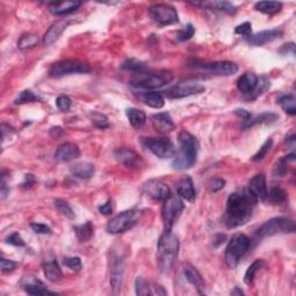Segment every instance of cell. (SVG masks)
Instances as JSON below:
<instances>
[{
    "label": "cell",
    "instance_id": "cell-14",
    "mask_svg": "<svg viewBox=\"0 0 296 296\" xmlns=\"http://www.w3.org/2000/svg\"><path fill=\"white\" fill-rule=\"evenodd\" d=\"M114 156L118 163L123 164L129 169H140L145 164L144 160L141 159V156L137 152L127 147L117 148L114 152Z\"/></svg>",
    "mask_w": 296,
    "mask_h": 296
},
{
    "label": "cell",
    "instance_id": "cell-7",
    "mask_svg": "<svg viewBox=\"0 0 296 296\" xmlns=\"http://www.w3.org/2000/svg\"><path fill=\"white\" fill-rule=\"evenodd\" d=\"M295 231V222L286 216L269 219L257 230L258 237H269L278 234H293Z\"/></svg>",
    "mask_w": 296,
    "mask_h": 296
},
{
    "label": "cell",
    "instance_id": "cell-56",
    "mask_svg": "<svg viewBox=\"0 0 296 296\" xmlns=\"http://www.w3.org/2000/svg\"><path fill=\"white\" fill-rule=\"evenodd\" d=\"M99 212L101 214H104V215H109L112 213V201L111 200H108L106 204L101 205L99 207Z\"/></svg>",
    "mask_w": 296,
    "mask_h": 296
},
{
    "label": "cell",
    "instance_id": "cell-8",
    "mask_svg": "<svg viewBox=\"0 0 296 296\" xmlns=\"http://www.w3.org/2000/svg\"><path fill=\"white\" fill-rule=\"evenodd\" d=\"M91 71L92 69L88 64L69 59V61H61V62L52 64L50 70H49V77L58 79V78H63L65 76H70V74H76V73L86 74L91 72Z\"/></svg>",
    "mask_w": 296,
    "mask_h": 296
},
{
    "label": "cell",
    "instance_id": "cell-59",
    "mask_svg": "<svg viewBox=\"0 0 296 296\" xmlns=\"http://www.w3.org/2000/svg\"><path fill=\"white\" fill-rule=\"evenodd\" d=\"M25 183L22 185H25V186H32L34 183H35V178H34V176L33 175H26V177H25Z\"/></svg>",
    "mask_w": 296,
    "mask_h": 296
},
{
    "label": "cell",
    "instance_id": "cell-30",
    "mask_svg": "<svg viewBox=\"0 0 296 296\" xmlns=\"http://www.w3.org/2000/svg\"><path fill=\"white\" fill-rule=\"evenodd\" d=\"M43 273L46 275V278L49 281H51V282H58L63 276L61 266H59L58 261L55 258L43 264Z\"/></svg>",
    "mask_w": 296,
    "mask_h": 296
},
{
    "label": "cell",
    "instance_id": "cell-29",
    "mask_svg": "<svg viewBox=\"0 0 296 296\" xmlns=\"http://www.w3.org/2000/svg\"><path fill=\"white\" fill-rule=\"evenodd\" d=\"M139 99L146 106L153 109H161L164 107V97L161 93L157 92H142L139 94Z\"/></svg>",
    "mask_w": 296,
    "mask_h": 296
},
{
    "label": "cell",
    "instance_id": "cell-3",
    "mask_svg": "<svg viewBox=\"0 0 296 296\" xmlns=\"http://www.w3.org/2000/svg\"><path fill=\"white\" fill-rule=\"evenodd\" d=\"M179 250L178 237L170 231L163 230L162 235L157 241L156 261L160 271L162 273H169L174 267L177 259Z\"/></svg>",
    "mask_w": 296,
    "mask_h": 296
},
{
    "label": "cell",
    "instance_id": "cell-18",
    "mask_svg": "<svg viewBox=\"0 0 296 296\" xmlns=\"http://www.w3.org/2000/svg\"><path fill=\"white\" fill-rule=\"evenodd\" d=\"M281 36H282V32L279 31V29H269V31H263L254 34V35H250L248 36L246 41H248V43H250L251 46L261 47L280 39Z\"/></svg>",
    "mask_w": 296,
    "mask_h": 296
},
{
    "label": "cell",
    "instance_id": "cell-51",
    "mask_svg": "<svg viewBox=\"0 0 296 296\" xmlns=\"http://www.w3.org/2000/svg\"><path fill=\"white\" fill-rule=\"evenodd\" d=\"M6 243L7 244L14 245V246H25L26 243L24 241V238L21 237V235L19 233H13L11 236L6 238Z\"/></svg>",
    "mask_w": 296,
    "mask_h": 296
},
{
    "label": "cell",
    "instance_id": "cell-19",
    "mask_svg": "<svg viewBox=\"0 0 296 296\" xmlns=\"http://www.w3.org/2000/svg\"><path fill=\"white\" fill-rule=\"evenodd\" d=\"M248 189L256 197L258 201H266L267 198V184L264 174H257L250 179Z\"/></svg>",
    "mask_w": 296,
    "mask_h": 296
},
{
    "label": "cell",
    "instance_id": "cell-27",
    "mask_svg": "<svg viewBox=\"0 0 296 296\" xmlns=\"http://www.w3.org/2000/svg\"><path fill=\"white\" fill-rule=\"evenodd\" d=\"M278 119H279V116L274 114V112H263V114L253 116V117L251 116L248 121L243 122L242 127L244 130H246L258 124H268V123H274L275 121H278Z\"/></svg>",
    "mask_w": 296,
    "mask_h": 296
},
{
    "label": "cell",
    "instance_id": "cell-47",
    "mask_svg": "<svg viewBox=\"0 0 296 296\" xmlns=\"http://www.w3.org/2000/svg\"><path fill=\"white\" fill-rule=\"evenodd\" d=\"M64 265L74 272H80L82 268L81 259L79 257H65L63 260Z\"/></svg>",
    "mask_w": 296,
    "mask_h": 296
},
{
    "label": "cell",
    "instance_id": "cell-22",
    "mask_svg": "<svg viewBox=\"0 0 296 296\" xmlns=\"http://www.w3.org/2000/svg\"><path fill=\"white\" fill-rule=\"evenodd\" d=\"M152 124L159 133H169L175 129L169 112H159L152 116Z\"/></svg>",
    "mask_w": 296,
    "mask_h": 296
},
{
    "label": "cell",
    "instance_id": "cell-57",
    "mask_svg": "<svg viewBox=\"0 0 296 296\" xmlns=\"http://www.w3.org/2000/svg\"><path fill=\"white\" fill-rule=\"evenodd\" d=\"M234 114L236 115V116H238V117H241L242 119H243V122H245V121H248V119L251 117V114L249 111H246V110H244V109H236L235 111H234Z\"/></svg>",
    "mask_w": 296,
    "mask_h": 296
},
{
    "label": "cell",
    "instance_id": "cell-11",
    "mask_svg": "<svg viewBox=\"0 0 296 296\" xmlns=\"http://www.w3.org/2000/svg\"><path fill=\"white\" fill-rule=\"evenodd\" d=\"M204 92L205 86L198 82H181L164 91L162 95L167 96L168 99H183V97L199 95Z\"/></svg>",
    "mask_w": 296,
    "mask_h": 296
},
{
    "label": "cell",
    "instance_id": "cell-62",
    "mask_svg": "<svg viewBox=\"0 0 296 296\" xmlns=\"http://www.w3.org/2000/svg\"><path fill=\"white\" fill-rule=\"evenodd\" d=\"M224 239H226V236L224 235H218L216 236V237L214 238V241H218V243H215V246H219L221 243H223L224 242Z\"/></svg>",
    "mask_w": 296,
    "mask_h": 296
},
{
    "label": "cell",
    "instance_id": "cell-36",
    "mask_svg": "<svg viewBox=\"0 0 296 296\" xmlns=\"http://www.w3.org/2000/svg\"><path fill=\"white\" fill-rule=\"evenodd\" d=\"M254 9L264 14H275L282 9V4L278 2H259L254 5Z\"/></svg>",
    "mask_w": 296,
    "mask_h": 296
},
{
    "label": "cell",
    "instance_id": "cell-26",
    "mask_svg": "<svg viewBox=\"0 0 296 296\" xmlns=\"http://www.w3.org/2000/svg\"><path fill=\"white\" fill-rule=\"evenodd\" d=\"M81 6V2H61L52 3L50 6V12L56 17L66 16L77 11Z\"/></svg>",
    "mask_w": 296,
    "mask_h": 296
},
{
    "label": "cell",
    "instance_id": "cell-38",
    "mask_svg": "<svg viewBox=\"0 0 296 296\" xmlns=\"http://www.w3.org/2000/svg\"><path fill=\"white\" fill-rule=\"evenodd\" d=\"M265 266V261L263 259H257L254 260L252 264H251L248 269H246L245 274H244V283L248 284H252L254 278H256V274L259 272L260 268H263Z\"/></svg>",
    "mask_w": 296,
    "mask_h": 296
},
{
    "label": "cell",
    "instance_id": "cell-54",
    "mask_svg": "<svg viewBox=\"0 0 296 296\" xmlns=\"http://www.w3.org/2000/svg\"><path fill=\"white\" fill-rule=\"evenodd\" d=\"M17 263L13 260H10V259H6V258H2V260H0V266H2V271L4 272H12L16 269L17 267Z\"/></svg>",
    "mask_w": 296,
    "mask_h": 296
},
{
    "label": "cell",
    "instance_id": "cell-21",
    "mask_svg": "<svg viewBox=\"0 0 296 296\" xmlns=\"http://www.w3.org/2000/svg\"><path fill=\"white\" fill-rule=\"evenodd\" d=\"M175 187L177 194L183 199L187 201H193L196 199V190H194L193 181L190 176H183L182 178H179Z\"/></svg>",
    "mask_w": 296,
    "mask_h": 296
},
{
    "label": "cell",
    "instance_id": "cell-25",
    "mask_svg": "<svg viewBox=\"0 0 296 296\" xmlns=\"http://www.w3.org/2000/svg\"><path fill=\"white\" fill-rule=\"evenodd\" d=\"M258 82V77L254 73H244L237 80V89L245 96L250 95L254 91Z\"/></svg>",
    "mask_w": 296,
    "mask_h": 296
},
{
    "label": "cell",
    "instance_id": "cell-31",
    "mask_svg": "<svg viewBox=\"0 0 296 296\" xmlns=\"http://www.w3.org/2000/svg\"><path fill=\"white\" fill-rule=\"evenodd\" d=\"M196 6H203V7H208L209 10L214 9L215 11H220V12H223L228 14V16H235L237 10L231 3L228 2H213V3H201V4H193Z\"/></svg>",
    "mask_w": 296,
    "mask_h": 296
},
{
    "label": "cell",
    "instance_id": "cell-6",
    "mask_svg": "<svg viewBox=\"0 0 296 296\" xmlns=\"http://www.w3.org/2000/svg\"><path fill=\"white\" fill-rule=\"evenodd\" d=\"M250 246V239L244 234H237L231 237L226 248L224 259L230 268L238 265L241 258L246 253Z\"/></svg>",
    "mask_w": 296,
    "mask_h": 296
},
{
    "label": "cell",
    "instance_id": "cell-46",
    "mask_svg": "<svg viewBox=\"0 0 296 296\" xmlns=\"http://www.w3.org/2000/svg\"><path fill=\"white\" fill-rule=\"evenodd\" d=\"M272 145H273V140L272 139H267L266 140L263 145H261V147L259 148V151H258L256 154L252 156V160L253 162H259V161L264 160V157L267 155V153L271 151L272 148Z\"/></svg>",
    "mask_w": 296,
    "mask_h": 296
},
{
    "label": "cell",
    "instance_id": "cell-34",
    "mask_svg": "<svg viewBox=\"0 0 296 296\" xmlns=\"http://www.w3.org/2000/svg\"><path fill=\"white\" fill-rule=\"evenodd\" d=\"M74 231H76V235L79 241L81 243L87 242L94 235V224L91 221H87V222H85L84 224L74 227Z\"/></svg>",
    "mask_w": 296,
    "mask_h": 296
},
{
    "label": "cell",
    "instance_id": "cell-39",
    "mask_svg": "<svg viewBox=\"0 0 296 296\" xmlns=\"http://www.w3.org/2000/svg\"><path fill=\"white\" fill-rule=\"evenodd\" d=\"M122 69L127 71V72H132L134 74H140V73L146 72L147 67H146L145 63L137 61V59H134V58H131V59H127L126 62L123 63Z\"/></svg>",
    "mask_w": 296,
    "mask_h": 296
},
{
    "label": "cell",
    "instance_id": "cell-42",
    "mask_svg": "<svg viewBox=\"0 0 296 296\" xmlns=\"http://www.w3.org/2000/svg\"><path fill=\"white\" fill-rule=\"evenodd\" d=\"M55 207L57 208V211L63 214L64 216H66L67 219L73 220L76 218V213H74L73 208L71 207V205L67 203L66 200L64 199H56L55 200Z\"/></svg>",
    "mask_w": 296,
    "mask_h": 296
},
{
    "label": "cell",
    "instance_id": "cell-44",
    "mask_svg": "<svg viewBox=\"0 0 296 296\" xmlns=\"http://www.w3.org/2000/svg\"><path fill=\"white\" fill-rule=\"evenodd\" d=\"M37 101H41V99L37 95H35L32 91H24L21 92L17 96V99L14 100V104H26V103H32V102H37Z\"/></svg>",
    "mask_w": 296,
    "mask_h": 296
},
{
    "label": "cell",
    "instance_id": "cell-50",
    "mask_svg": "<svg viewBox=\"0 0 296 296\" xmlns=\"http://www.w3.org/2000/svg\"><path fill=\"white\" fill-rule=\"evenodd\" d=\"M31 228L33 229V231H35L36 234H41V235H50L52 233L51 228L48 227L47 224L44 223H37V222H34L31 224Z\"/></svg>",
    "mask_w": 296,
    "mask_h": 296
},
{
    "label": "cell",
    "instance_id": "cell-52",
    "mask_svg": "<svg viewBox=\"0 0 296 296\" xmlns=\"http://www.w3.org/2000/svg\"><path fill=\"white\" fill-rule=\"evenodd\" d=\"M252 26H251L250 22H243V24L238 25L237 27L235 28V33L237 35H243V36H250L251 35V31H252Z\"/></svg>",
    "mask_w": 296,
    "mask_h": 296
},
{
    "label": "cell",
    "instance_id": "cell-53",
    "mask_svg": "<svg viewBox=\"0 0 296 296\" xmlns=\"http://www.w3.org/2000/svg\"><path fill=\"white\" fill-rule=\"evenodd\" d=\"M224 185H226V181H224L223 178H214L212 179L208 184L209 190H211L212 192H218V191L222 190Z\"/></svg>",
    "mask_w": 296,
    "mask_h": 296
},
{
    "label": "cell",
    "instance_id": "cell-43",
    "mask_svg": "<svg viewBox=\"0 0 296 296\" xmlns=\"http://www.w3.org/2000/svg\"><path fill=\"white\" fill-rule=\"evenodd\" d=\"M89 117H91L93 124L95 125L97 129L104 130V129H108V127L110 126L109 119H108L106 115L101 114V112L93 111V112H91V114H89Z\"/></svg>",
    "mask_w": 296,
    "mask_h": 296
},
{
    "label": "cell",
    "instance_id": "cell-49",
    "mask_svg": "<svg viewBox=\"0 0 296 296\" xmlns=\"http://www.w3.org/2000/svg\"><path fill=\"white\" fill-rule=\"evenodd\" d=\"M56 104H57V108L59 110L69 111L71 109V106H72V101H71L69 96L61 95L56 100Z\"/></svg>",
    "mask_w": 296,
    "mask_h": 296
},
{
    "label": "cell",
    "instance_id": "cell-28",
    "mask_svg": "<svg viewBox=\"0 0 296 296\" xmlns=\"http://www.w3.org/2000/svg\"><path fill=\"white\" fill-rule=\"evenodd\" d=\"M71 175L79 179H89L95 174V167L92 163L80 162L74 164L70 169Z\"/></svg>",
    "mask_w": 296,
    "mask_h": 296
},
{
    "label": "cell",
    "instance_id": "cell-12",
    "mask_svg": "<svg viewBox=\"0 0 296 296\" xmlns=\"http://www.w3.org/2000/svg\"><path fill=\"white\" fill-rule=\"evenodd\" d=\"M149 13L156 22L162 26H169L178 22V14L174 7L168 4H154L149 6Z\"/></svg>",
    "mask_w": 296,
    "mask_h": 296
},
{
    "label": "cell",
    "instance_id": "cell-10",
    "mask_svg": "<svg viewBox=\"0 0 296 296\" xmlns=\"http://www.w3.org/2000/svg\"><path fill=\"white\" fill-rule=\"evenodd\" d=\"M185 206L178 197L171 196L167 200L163 201L162 207V221H163V230L170 231L181 216L182 212L184 211Z\"/></svg>",
    "mask_w": 296,
    "mask_h": 296
},
{
    "label": "cell",
    "instance_id": "cell-41",
    "mask_svg": "<svg viewBox=\"0 0 296 296\" xmlns=\"http://www.w3.org/2000/svg\"><path fill=\"white\" fill-rule=\"evenodd\" d=\"M40 42L39 36L35 34H25L20 37L18 42V48L21 50H27V49L35 48Z\"/></svg>",
    "mask_w": 296,
    "mask_h": 296
},
{
    "label": "cell",
    "instance_id": "cell-15",
    "mask_svg": "<svg viewBox=\"0 0 296 296\" xmlns=\"http://www.w3.org/2000/svg\"><path fill=\"white\" fill-rule=\"evenodd\" d=\"M125 272V259L123 256H116L112 259L110 269V284L112 294L117 295L122 289L123 280H124Z\"/></svg>",
    "mask_w": 296,
    "mask_h": 296
},
{
    "label": "cell",
    "instance_id": "cell-9",
    "mask_svg": "<svg viewBox=\"0 0 296 296\" xmlns=\"http://www.w3.org/2000/svg\"><path fill=\"white\" fill-rule=\"evenodd\" d=\"M141 145L160 159L176 155V147L169 138H141Z\"/></svg>",
    "mask_w": 296,
    "mask_h": 296
},
{
    "label": "cell",
    "instance_id": "cell-58",
    "mask_svg": "<svg viewBox=\"0 0 296 296\" xmlns=\"http://www.w3.org/2000/svg\"><path fill=\"white\" fill-rule=\"evenodd\" d=\"M9 192H10V190L7 189L5 176H4V174H2V196H3V198H5L7 194H9Z\"/></svg>",
    "mask_w": 296,
    "mask_h": 296
},
{
    "label": "cell",
    "instance_id": "cell-17",
    "mask_svg": "<svg viewBox=\"0 0 296 296\" xmlns=\"http://www.w3.org/2000/svg\"><path fill=\"white\" fill-rule=\"evenodd\" d=\"M81 152L78 145L73 142H65L59 146L55 153V160L57 162H70L80 157Z\"/></svg>",
    "mask_w": 296,
    "mask_h": 296
},
{
    "label": "cell",
    "instance_id": "cell-35",
    "mask_svg": "<svg viewBox=\"0 0 296 296\" xmlns=\"http://www.w3.org/2000/svg\"><path fill=\"white\" fill-rule=\"evenodd\" d=\"M269 87H271V81H269V79L266 77V76H261L260 78H258V82H257V86L256 88H254V91L250 94V95L245 96L246 100H256L258 96L263 95L265 92H267Z\"/></svg>",
    "mask_w": 296,
    "mask_h": 296
},
{
    "label": "cell",
    "instance_id": "cell-32",
    "mask_svg": "<svg viewBox=\"0 0 296 296\" xmlns=\"http://www.w3.org/2000/svg\"><path fill=\"white\" fill-rule=\"evenodd\" d=\"M126 116L127 119H129L130 124L132 125L134 129H140L145 125L146 123V114L142 110L136 109V108H130V109L126 110Z\"/></svg>",
    "mask_w": 296,
    "mask_h": 296
},
{
    "label": "cell",
    "instance_id": "cell-60",
    "mask_svg": "<svg viewBox=\"0 0 296 296\" xmlns=\"http://www.w3.org/2000/svg\"><path fill=\"white\" fill-rule=\"evenodd\" d=\"M50 134L54 138H58L61 134H63V130L61 129V127H54V129H51V132Z\"/></svg>",
    "mask_w": 296,
    "mask_h": 296
},
{
    "label": "cell",
    "instance_id": "cell-4",
    "mask_svg": "<svg viewBox=\"0 0 296 296\" xmlns=\"http://www.w3.org/2000/svg\"><path fill=\"white\" fill-rule=\"evenodd\" d=\"M174 74L170 71L159 70V71H148L140 74H136L130 80L131 87L139 89V91L151 92L154 89L162 88L172 81Z\"/></svg>",
    "mask_w": 296,
    "mask_h": 296
},
{
    "label": "cell",
    "instance_id": "cell-33",
    "mask_svg": "<svg viewBox=\"0 0 296 296\" xmlns=\"http://www.w3.org/2000/svg\"><path fill=\"white\" fill-rule=\"evenodd\" d=\"M295 161V154L291 153V154L281 157V159L275 163L274 168H273V175L275 177H282L287 174V167L289 166L290 163H294Z\"/></svg>",
    "mask_w": 296,
    "mask_h": 296
},
{
    "label": "cell",
    "instance_id": "cell-55",
    "mask_svg": "<svg viewBox=\"0 0 296 296\" xmlns=\"http://www.w3.org/2000/svg\"><path fill=\"white\" fill-rule=\"evenodd\" d=\"M167 290L161 284L152 283L151 284V295H167Z\"/></svg>",
    "mask_w": 296,
    "mask_h": 296
},
{
    "label": "cell",
    "instance_id": "cell-48",
    "mask_svg": "<svg viewBox=\"0 0 296 296\" xmlns=\"http://www.w3.org/2000/svg\"><path fill=\"white\" fill-rule=\"evenodd\" d=\"M194 35V28L193 26L189 24L186 25L184 28L178 31L177 33V40L181 41V42H184V41H189L190 39H192Z\"/></svg>",
    "mask_w": 296,
    "mask_h": 296
},
{
    "label": "cell",
    "instance_id": "cell-5",
    "mask_svg": "<svg viewBox=\"0 0 296 296\" xmlns=\"http://www.w3.org/2000/svg\"><path fill=\"white\" fill-rule=\"evenodd\" d=\"M142 213L139 209L132 208L122 212L121 214L112 218L107 224V231L112 235L125 233L131 228H133L139 222Z\"/></svg>",
    "mask_w": 296,
    "mask_h": 296
},
{
    "label": "cell",
    "instance_id": "cell-20",
    "mask_svg": "<svg viewBox=\"0 0 296 296\" xmlns=\"http://www.w3.org/2000/svg\"><path fill=\"white\" fill-rule=\"evenodd\" d=\"M183 272H184L186 280L189 281L194 288H196L198 294L205 295V281L199 273V271H198V269L192 265L184 264L183 265Z\"/></svg>",
    "mask_w": 296,
    "mask_h": 296
},
{
    "label": "cell",
    "instance_id": "cell-37",
    "mask_svg": "<svg viewBox=\"0 0 296 296\" xmlns=\"http://www.w3.org/2000/svg\"><path fill=\"white\" fill-rule=\"evenodd\" d=\"M266 200H268L273 205H282L286 203L287 194L281 187L275 186L267 191V198H266Z\"/></svg>",
    "mask_w": 296,
    "mask_h": 296
},
{
    "label": "cell",
    "instance_id": "cell-1",
    "mask_svg": "<svg viewBox=\"0 0 296 296\" xmlns=\"http://www.w3.org/2000/svg\"><path fill=\"white\" fill-rule=\"evenodd\" d=\"M257 204L258 200L249 189L233 192L227 199L224 224L231 229L244 226L252 218L253 209Z\"/></svg>",
    "mask_w": 296,
    "mask_h": 296
},
{
    "label": "cell",
    "instance_id": "cell-13",
    "mask_svg": "<svg viewBox=\"0 0 296 296\" xmlns=\"http://www.w3.org/2000/svg\"><path fill=\"white\" fill-rule=\"evenodd\" d=\"M142 192L146 196L157 201H164L171 196L170 189L160 179H149L142 184Z\"/></svg>",
    "mask_w": 296,
    "mask_h": 296
},
{
    "label": "cell",
    "instance_id": "cell-63",
    "mask_svg": "<svg viewBox=\"0 0 296 296\" xmlns=\"http://www.w3.org/2000/svg\"><path fill=\"white\" fill-rule=\"evenodd\" d=\"M235 294H237V295H243L244 293H243V291H242L241 289H239V288L236 287L235 289H234L233 291H231V295H235Z\"/></svg>",
    "mask_w": 296,
    "mask_h": 296
},
{
    "label": "cell",
    "instance_id": "cell-2",
    "mask_svg": "<svg viewBox=\"0 0 296 296\" xmlns=\"http://www.w3.org/2000/svg\"><path fill=\"white\" fill-rule=\"evenodd\" d=\"M178 145L179 151L171 162V167L176 170L190 169L197 162L199 142L196 137L183 130L178 134Z\"/></svg>",
    "mask_w": 296,
    "mask_h": 296
},
{
    "label": "cell",
    "instance_id": "cell-23",
    "mask_svg": "<svg viewBox=\"0 0 296 296\" xmlns=\"http://www.w3.org/2000/svg\"><path fill=\"white\" fill-rule=\"evenodd\" d=\"M71 24L70 20H59L57 22H55L54 25H51V27L48 29L47 33L44 34L43 37V43L44 46H51L54 44L56 41L59 39V36L62 35L63 32L67 28V26Z\"/></svg>",
    "mask_w": 296,
    "mask_h": 296
},
{
    "label": "cell",
    "instance_id": "cell-24",
    "mask_svg": "<svg viewBox=\"0 0 296 296\" xmlns=\"http://www.w3.org/2000/svg\"><path fill=\"white\" fill-rule=\"evenodd\" d=\"M22 287H24L26 293H28L31 295L55 294V293H51V291L48 290L46 284H44L42 281L34 278V276H31V278H26L24 281H22Z\"/></svg>",
    "mask_w": 296,
    "mask_h": 296
},
{
    "label": "cell",
    "instance_id": "cell-45",
    "mask_svg": "<svg viewBox=\"0 0 296 296\" xmlns=\"http://www.w3.org/2000/svg\"><path fill=\"white\" fill-rule=\"evenodd\" d=\"M136 293L140 296L151 295V283H148L141 276H138L136 279Z\"/></svg>",
    "mask_w": 296,
    "mask_h": 296
},
{
    "label": "cell",
    "instance_id": "cell-40",
    "mask_svg": "<svg viewBox=\"0 0 296 296\" xmlns=\"http://www.w3.org/2000/svg\"><path fill=\"white\" fill-rule=\"evenodd\" d=\"M278 103L287 114L296 115V101L293 95H281L278 99Z\"/></svg>",
    "mask_w": 296,
    "mask_h": 296
},
{
    "label": "cell",
    "instance_id": "cell-61",
    "mask_svg": "<svg viewBox=\"0 0 296 296\" xmlns=\"http://www.w3.org/2000/svg\"><path fill=\"white\" fill-rule=\"evenodd\" d=\"M295 138H296L295 134H291V136L289 138H287V140H286L287 145H289L291 148L295 147Z\"/></svg>",
    "mask_w": 296,
    "mask_h": 296
},
{
    "label": "cell",
    "instance_id": "cell-16",
    "mask_svg": "<svg viewBox=\"0 0 296 296\" xmlns=\"http://www.w3.org/2000/svg\"><path fill=\"white\" fill-rule=\"evenodd\" d=\"M197 67H200V69L208 71V72L221 74V76H233V74L237 73L238 71L237 64L227 61L205 63L201 64V65H198Z\"/></svg>",
    "mask_w": 296,
    "mask_h": 296
}]
</instances>
